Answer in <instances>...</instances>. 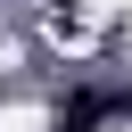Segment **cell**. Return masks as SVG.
Instances as JSON below:
<instances>
[{
  "label": "cell",
  "mask_w": 132,
  "mask_h": 132,
  "mask_svg": "<svg viewBox=\"0 0 132 132\" xmlns=\"http://www.w3.org/2000/svg\"><path fill=\"white\" fill-rule=\"evenodd\" d=\"M116 107H132V91H116V99H107V91H74V99L58 107V132H99Z\"/></svg>",
  "instance_id": "6da1fadb"
}]
</instances>
